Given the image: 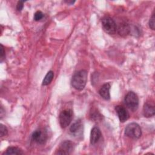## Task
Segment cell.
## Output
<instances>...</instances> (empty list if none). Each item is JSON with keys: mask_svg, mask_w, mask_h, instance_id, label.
Returning <instances> with one entry per match:
<instances>
[{"mask_svg": "<svg viewBox=\"0 0 155 155\" xmlns=\"http://www.w3.org/2000/svg\"><path fill=\"white\" fill-rule=\"evenodd\" d=\"M1 54H0V56H1V61L2 62V60L4 59L5 58V52H4V47L2 46V45H1Z\"/></svg>", "mask_w": 155, "mask_h": 155, "instance_id": "44dd1931", "label": "cell"}, {"mask_svg": "<svg viewBox=\"0 0 155 155\" xmlns=\"http://www.w3.org/2000/svg\"><path fill=\"white\" fill-rule=\"evenodd\" d=\"M115 110L118 116V117L121 122H124L129 118V113L123 106L117 105L115 107Z\"/></svg>", "mask_w": 155, "mask_h": 155, "instance_id": "ba28073f", "label": "cell"}, {"mask_svg": "<svg viewBox=\"0 0 155 155\" xmlns=\"http://www.w3.org/2000/svg\"><path fill=\"white\" fill-rule=\"evenodd\" d=\"M24 153L21 149L16 147H8L6 151L4 153V154H23Z\"/></svg>", "mask_w": 155, "mask_h": 155, "instance_id": "5bb4252c", "label": "cell"}, {"mask_svg": "<svg viewBox=\"0 0 155 155\" xmlns=\"http://www.w3.org/2000/svg\"><path fill=\"white\" fill-rule=\"evenodd\" d=\"M82 123L80 119L77 120L75 122H74L70 128V132L73 134H77L82 132Z\"/></svg>", "mask_w": 155, "mask_h": 155, "instance_id": "4fadbf2b", "label": "cell"}, {"mask_svg": "<svg viewBox=\"0 0 155 155\" xmlns=\"http://www.w3.org/2000/svg\"><path fill=\"white\" fill-rule=\"evenodd\" d=\"M101 115L98 113V112H95V113H93V114H91V117L94 119V120H99L101 118Z\"/></svg>", "mask_w": 155, "mask_h": 155, "instance_id": "ffe728a7", "label": "cell"}, {"mask_svg": "<svg viewBox=\"0 0 155 155\" xmlns=\"http://www.w3.org/2000/svg\"><path fill=\"white\" fill-rule=\"evenodd\" d=\"M32 139L39 144H44L47 139V133L46 131L39 129L35 131L31 136Z\"/></svg>", "mask_w": 155, "mask_h": 155, "instance_id": "8992f818", "label": "cell"}, {"mask_svg": "<svg viewBox=\"0 0 155 155\" xmlns=\"http://www.w3.org/2000/svg\"><path fill=\"white\" fill-rule=\"evenodd\" d=\"M67 3H71V4H73L74 2V1H67Z\"/></svg>", "mask_w": 155, "mask_h": 155, "instance_id": "7402d4cb", "label": "cell"}, {"mask_svg": "<svg viewBox=\"0 0 155 155\" xmlns=\"http://www.w3.org/2000/svg\"><path fill=\"white\" fill-rule=\"evenodd\" d=\"M44 16L43 13L41 12V11H37L34 15V19L36 21H38L39 20H41Z\"/></svg>", "mask_w": 155, "mask_h": 155, "instance_id": "ac0fdd59", "label": "cell"}, {"mask_svg": "<svg viewBox=\"0 0 155 155\" xmlns=\"http://www.w3.org/2000/svg\"><path fill=\"white\" fill-rule=\"evenodd\" d=\"M73 118V111L70 109H66L61 112L59 119L62 128L67 127L71 122Z\"/></svg>", "mask_w": 155, "mask_h": 155, "instance_id": "5b68a950", "label": "cell"}, {"mask_svg": "<svg viewBox=\"0 0 155 155\" xmlns=\"http://www.w3.org/2000/svg\"><path fill=\"white\" fill-rule=\"evenodd\" d=\"M87 81V71L85 70L76 72L71 79L72 87L77 90H82L85 87Z\"/></svg>", "mask_w": 155, "mask_h": 155, "instance_id": "6da1fadb", "label": "cell"}, {"mask_svg": "<svg viewBox=\"0 0 155 155\" xmlns=\"http://www.w3.org/2000/svg\"><path fill=\"white\" fill-rule=\"evenodd\" d=\"M154 105L149 102H147L143 107V114L146 117H152L154 115Z\"/></svg>", "mask_w": 155, "mask_h": 155, "instance_id": "9c48e42d", "label": "cell"}, {"mask_svg": "<svg viewBox=\"0 0 155 155\" xmlns=\"http://www.w3.org/2000/svg\"><path fill=\"white\" fill-rule=\"evenodd\" d=\"M73 150V143L70 140H65L62 142L58 148L56 154H68Z\"/></svg>", "mask_w": 155, "mask_h": 155, "instance_id": "52a82bcc", "label": "cell"}, {"mask_svg": "<svg viewBox=\"0 0 155 155\" xmlns=\"http://www.w3.org/2000/svg\"><path fill=\"white\" fill-rule=\"evenodd\" d=\"M24 2V1H19L18 2L17 5H16V9L18 11H21L22 9L23 8Z\"/></svg>", "mask_w": 155, "mask_h": 155, "instance_id": "d6986e66", "label": "cell"}, {"mask_svg": "<svg viewBox=\"0 0 155 155\" xmlns=\"http://www.w3.org/2000/svg\"><path fill=\"white\" fill-rule=\"evenodd\" d=\"M130 30V28L128 24L125 21H122L121 22H119L118 25H117L116 31H117L118 33L122 36H127L129 33Z\"/></svg>", "mask_w": 155, "mask_h": 155, "instance_id": "30bf717a", "label": "cell"}, {"mask_svg": "<svg viewBox=\"0 0 155 155\" xmlns=\"http://www.w3.org/2000/svg\"><path fill=\"white\" fill-rule=\"evenodd\" d=\"M125 134L131 139H139L142 135V131L140 126L134 122L127 125L125 129Z\"/></svg>", "mask_w": 155, "mask_h": 155, "instance_id": "7a4b0ae2", "label": "cell"}, {"mask_svg": "<svg viewBox=\"0 0 155 155\" xmlns=\"http://www.w3.org/2000/svg\"><path fill=\"white\" fill-rule=\"evenodd\" d=\"M149 26L152 30H154L155 28V17H154V13H153L149 21Z\"/></svg>", "mask_w": 155, "mask_h": 155, "instance_id": "e0dca14e", "label": "cell"}, {"mask_svg": "<svg viewBox=\"0 0 155 155\" xmlns=\"http://www.w3.org/2000/svg\"><path fill=\"white\" fill-rule=\"evenodd\" d=\"M7 133H8V130H7V127L5 126H4V125L1 124V126H0V135H1V137L6 136L7 134Z\"/></svg>", "mask_w": 155, "mask_h": 155, "instance_id": "2e32d148", "label": "cell"}, {"mask_svg": "<svg viewBox=\"0 0 155 155\" xmlns=\"http://www.w3.org/2000/svg\"><path fill=\"white\" fill-rule=\"evenodd\" d=\"M101 136V132L100 129L97 127H94L93 128L91 131L90 134V142L91 144H95L98 142L99 139Z\"/></svg>", "mask_w": 155, "mask_h": 155, "instance_id": "8fae6325", "label": "cell"}, {"mask_svg": "<svg viewBox=\"0 0 155 155\" xmlns=\"http://www.w3.org/2000/svg\"><path fill=\"white\" fill-rule=\"evenodd\" d=\"M54 73L53 71H49L45 75L42 81V85H47L51 83L53 79Z\"/></svg>", "mask_w": 155, "mask_h": 155, "instance_id": "9a60e30c", "label": "cell"}, {"mask_svg": "<svg viewBox=\"0 0 155 155\" xmlns=\"http://www.w3.org/2000/svg\"><path fill=\"white\" fill-rule=\"evenodd\" d=\"M124 101L128 108L133 111L137 110L139 105V99L137 94L133 91H129L126 94Z\"/></svg>", "mask_w": 155, "mask_h": 155, "instance_id": "277c9868", "label": "cell"}, {"mask_svg": "<svg viewBox=\"0 0 155 155\" xmlns=\"http://www.w3.org/2000/svg\"><path fill=\"white\" fill-rule=\"evenodd\" d=\"M110 84L109 83H106L104 84L99 91V93L100 96L105 100H109L110 98Z\"/></svg>", "mask_w": 155, "mask_h": 155, "instance_id": "7c38bea8", "label": "cell"}, {"mask_svg": "<svg viewBox=\"0 0 155 155\" xmlns=\"http://www.w3.org/2000/svg\"><path fill=\"white\" fill-rule=\"evenodd\" d=\"M102 25L103 29L106 33L110 35H114L116 32L117 24L109 16L103 18L102 19Z\"/></svg>", "mask_w": 155, "mask_h": 155, "instance_id": "3957f363", "label": "cell"}]
</instances>
